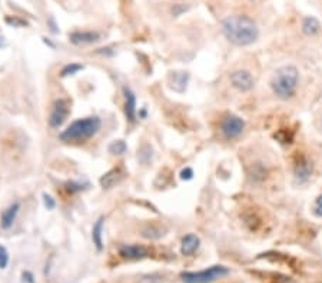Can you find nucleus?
Listing matches in <instances>:
<instances>
[{
	"mask_svg": "<svg viewBox=\"0 0 322 283\" xmlns=\"http://www.w3.org/2000/svg\"><path fill=\"white\" fill-rule=\"evenodd\" d=\"M222 31L225 38L236 46H248L256 42L260 29L251 17L245 15L228 16L222 20Z\"/></svg>",
	"mask_w": 322,
	"mask_h": 283,
	"instance_id": "1",
	"label": "nucleus"
},
{
	"mask_svg": "<svg viewBox=\"0 0 322 283\" xmlns=\"http://www.w3.org/2000/svg\"><path fill=\"white\" fill-rule=\"evenodd\" d=\"M299 72L295 66H282L275 72L271 87L279 99H289L297 92Z\"/></svg>",
	"mask_w": 322,
	"mask_h": 283,
	"instance_id": "2",
	"label": "nucleus"
},
{
	"mask_svg": "<svg viewBox=\"0 0 322 283\" xmlns=\"http://www.w3.org/2000/svg\"><path fill=\"white\" fill-rule=\"evenodd\" d=\"M101 129V120L99 118H85L75 120L71 126L66 127L60 133V140L66 143L73 142H83L92 137L98 130Z\"/></svg>",
	"mask_w": 322,
	"mask_h": 283,
	"instance_id": "3",
	"label": "nucleus"
},
{
	"mask_svg": "<svg viewBox=\"0 0 322 283\" xmlns=\"http://www.w3.org/2000/svg\"><path fill=\"white\" fill-rule=\"evenodd\" d=\"M229 273L228 267L225 266H211L201 272H185L182 273V280L185 283H212L216 279H220Z\"/></svg>",
	"mask_w": 322,
	"mask_h": 283,
	"instance_id": "4",
	"label": "nucleus"
},
{
	"mask_svg": "<svg viewBox=\"0 0 322 283\" xmlns=\"http://www.w3.org/2000/svg\"><path fill=\"white\" fill-rule=\"evenodd\" d=\"M244 129L245 122L239 116H235V115H228L220 123V130L228 139L238 137L239 134L244 132Z\"/></svg>",
	"mask_w": 322,
	"mask_h": 283,
	"instance_id": "5",
	"label": "nucleus"
},
{
	"mask_svg": "<svg viewBox=\"0 0 322 283\" xmlns=\"http://www.w3.org/2000/svg\"><path fill=\"white\" fill-rule=\"evenodd\" d=\"M69 115V103L65 99H59L53 103L50 116H49V126L50 127H59L65 123V120Z\"/></svg>",
	"mask_w": 322,
	"mask_h": 283,
	"instance_id": "6",
	"label": "nucleus"
},
{
	"mask_svg": "<svg viewBox=\"0 0 322 283\" xmlns=\"http://www.w3.org/2000/svg\"><path fill=\"white\" fill-rule=\"evenodd\" d=\"M312 163L309 162V159L301 153H297V156L294 159V173L297 176L299 182H305L312 174Z\"/></svg>",
	"mask_w": 322,
	"mask_h": 283,
	"instance_id": "7",
	"label": "nucleus"
},
{
	"mask_svg": "<svg viewBox=\"0 0 322 283\" xmlns=\"http://www.w3.org/2000/svg\"><path fill=\"white\" fill-rule=\"evenodd\" d=\"M231 83L238 90L248 92V90H251L253 87L255 80H253L252 75L248 70H236L231 75Z\"/></svg>",
	"mask_w": 322,
	"mask_h": 283,
	"instance_id": "8",
	"label": "nucleus"
},
{
	"mask_svg": "<svg viewBox=\"0 0 322 283\" xmlns=\"http://www.w3.org/2000/svg\"><path fill=\"white\" fill-rule=\"evenodd\" d=\"M148 255V249L142 244H125L120 247V256L125 259H142Z\"/></svg>",
	"mask_w": 322,
	"mask_h": 283,
	"instance_id": "9",
	"label": "nucleus"
},
{
	"mask_svg": "<svg viewBox=\"0 0 322 283\" xmlns=\"http://www.w3.org/2000/svg\"><path fill=\"white\" fill-rule=\"evenodd\" d=\"M73 45H90L99 40V34L94 31H73L69 34Z\"/></svg>",
	"mask_w": 322,
	"mask_h": 283,
	"instance_id": "10",
	"label": "nucleus"
},
{
	"mask_svg": "<svg viewBox=\"0 0 322 283\" xmlns=\"http://www.w3.org/2000/svg\"><path fill=\"white\" fill-rule=\"evenodd\" d=\"M123 178V172L120 167H115L112 169L108 173H105L102 178H101V185H102L103 189H112L113 186H116L119 182L122 181Z\"/></svg>",
	"mask_w": 322,
	"mask_h": 283,
	"instance_id": "11",
	"label": "nucleus"
},
{
	"mask_svg": "<svg viewBox=\"0 0 322 283\" xmlns=\"http://www.w3.org/2000/svg\"><path fill=\"white\" fill-rule=\"evenodd\" d=\"M19 209H20V204L17 203V202H15V203L10 204L6 210H3L2 218H0V220H2V222H0V223H2V228L9 229L13 225L16 216H17V213H19Z\"/></svg>",
	"mask_w": 322,
	"mask_h": 283,
	"instance_id": "12",
	"label": "nucleus"
},
{
	"mask_svg": "<svg viewBox=\"0 0 322 283\" xmlns=\"http://www.w3.org/2000/svg\"><path fill=\"white\" fill-rule=\"evenodd\" d=\"M199 243H201V240H199V237L197 235H192V233L186 235L182 239L181 252L185 256H190V255H194L198 251Z\"/></svg>",
	"mask_w": 322,
	"mask_h": 283,
	"instance_id": "13",
	"label": "nucleus"
},
{
	"mask_svg": "<svg viewBox=\"0 0 322 283\" xmlns=\"http://www.w3.org/2000/svg\"><path fill=\"white\" fill-rule=\"evenodd\" d=\"M125 115L129 122H135V119H136V97L129 89H125Z\"/></svg>",
	"mask_w": 322,
	"mask_h": 283,
	"instance_id": "14",
	"label": "nucleus"
},
{
	"mask_svg": "<svg viewBox=\"0 0 322 283\" xmlns=\"http://www.w3.org/2000/svg\"><path fill=\"white\" fill-rule=\"evenodd\" d=\"M319 30H321V24L312 16H308L302 20V31L307 36H315L316 33H319Z\"/></svg>",
	"mask_w": 322,
	"mask_h": 283,
	"instance_id": "15",
	"label": "nucleus"
},
{
	"mask_svg": "<svg viewBox=\"0 0 322 283\" xmlns=\"http://www.w3.org/2000/svg\"><path fill=\"white\" fill-rule=\"evenodd\" d=\"M102 230H103V218H99L98 222L94 223L93 229H92V239H93V243L96 244V249H98L99 252L103 249Z\"/></svg>",
	"mask_w": 322,
	"mask_h": 283,
	"instance_id": "16",
	"label": "nucleus"
},
{
	"mask_svg": "<svg viewBox=\"0 0 322 283\" xmlns=\"http://www.w3.org/2000/svg\"><path fill=\"white\" fill-rule=\"evenodd\" d=\"M126 149H127V146L123 140L112 142L109 146V152L112 155H122V153H125Z\"/></svg>",
	"mask_w": 322,
	"mask_h": 283,
	"instance_id": "17",
	"label": "nucleus"
},
{
	"mask_svg": "<svg viewBox=\"0 0 322 283\" xmlns=\"http://www.w3.org/2000/svg\"><path fill=\"white\" fill-rule=\"evenodd\" d=\"M82 69H83V66H82V64H78V63H72V64H68L66 67H63L62 76L73 75V73H76L78 70H82Z\"/></svg>",
	"mask_w": 322,
	"mask_h": 283,
	"instance_id": "18",
	"label": "nucleus"
},
{
	"mask_svg": "<svg viewBox=\"0 0 322 283\" xmlns=\"http://www.w3.org/2000/svg\"><path fill=\"white\" fill-rule=\"evenodd\" d=\"M138 283H164V279L159 275H146L141 277Z\"/></svg>",
	"mask_w": 322,
	"mask_h": 283,
	"instance_id": "19",
	"label": "nucleus"
},
{
	"mask_svg": "<svg viewBox=\"0 0 322 283\" xmlns=\"http://www.w3.org/2000/svg\"><path fill=\"white\" fill-rule=\"evenodd\" d=\"M312 212H314L315 216L318 218H322V195L315 199L314 206H312Z\"/></svg>",
	"mask_w": 322,
	"mask_h": 283,
	"instance_id": "20",
	"label": "nucleus"
},
{
	"mask_svg": "<svg viewBox=\"0 0 322 283\" xmlns=\"http://www.w3.org/2000/svg\"><path fill=\"white\" fill-rule=\"evenodd\" d=\"M9 263V253L8 251L0 244V269H5Z\"/></svg>",
	"mask_w": 322,
	"mask_h": 283,
	"instance_id": "21",
	"label": "nucleus"
},
{
	"mask_svg": "<svg viewBox=\"0 0 322 283\" xmlns=\"http://www.w3.org/2000/svg\"><path fill=\"white\" fill-rule=\"evenodd\" d=\"M43 202H45V206L49 210H52L55 207V200H53V197L49 196V195H43Z\"/></svg>",
	"mask_w": 322,
	"mask_h": 283,
	"instance_id": "22",
	"label": "nucleus"
},
{
	"mask_svg": "<svg viewBox=\"0 0 322 283\" xmlns=\"http://www.w3.org/2000/svg\"><path fill=\"white\" fill-rule=\"evenodd\" d=\"M192 176H194V172H192V169H189V167H186V169H183L181 173V178L185 181H189V179H192Z\"/></svg>",
	"mask_w": 322,
	"mask_h": 283,
	"instance_id": "23",
	"label": "nucleus"
}]
</instances>
